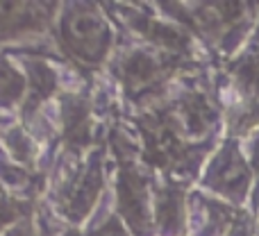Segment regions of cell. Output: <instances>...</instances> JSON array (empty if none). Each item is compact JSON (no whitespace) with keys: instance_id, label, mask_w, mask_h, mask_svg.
<instances>
[]
</instances>
